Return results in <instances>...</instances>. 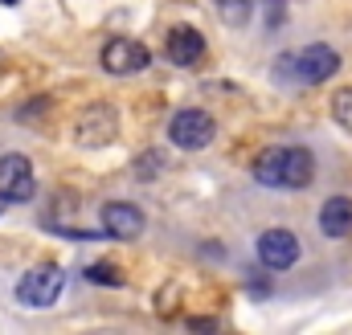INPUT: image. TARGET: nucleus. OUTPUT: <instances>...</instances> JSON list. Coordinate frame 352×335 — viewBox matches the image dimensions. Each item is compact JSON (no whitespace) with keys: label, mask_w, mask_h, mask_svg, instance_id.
I'll return each mask as SVG.
<instances>
[{"label":"nucleus","mask_w":352,"mask_h":335,"mask_svg":"<svg viewBox=\"0 0 352 335\" xmlns=\"http://www.w3.org/2000/svg\"><path fill=\"white\" fill-rule=\"evenodd\" d=\"M320 229H324V238H349L352 233V200L349 196L324 200V209H320Z\"/></svg>","instance_id":"nucleus-11"},{"label":"nucleus","mask_w":352,"mask_h":335,"mask_svg":"<svg viewBox=\"0 0 352 335\" xmlns=\"http://www.w3.org/2000/svg\"><path fill=\"white\" fill-rule=\"evenodd\" d=\"M62 286H66V274H62L54 262L33 266V270H25V278L16 282V303H21V307H33V311L54 307L58 294H62Z\"/></svg>","instance_id":"nucleus-2"},{"label":"nucleus","mask_w":352,"mask_h":335,"mask_svg":"<svg viewBox=\"0 0 352 335\" xmlns=\"http://www.w3.org/2000/svg\"><path fill=\"white\" fill-rule=\"evenodd\" d=\"M8 205H12V200H8V196H4V192H0V213H4V209H8Z\"/></svg>","instance_id":"nucleus-17"},{"label":"nucleus","mask_w":352,"mask_h":335,"mask_svg":"<svg viewBox=\"0 0 352 335\" xmlns=\"http://www.w3.org/2000/svg\"><path fill=\"white\" fill-rule=\"evenodd\" d=\"M102 70L107 74H115V78H127V74H140V70H148V62H152V54H148V45H140V41H131V37H111L107 45H102Z\"/></svg>","instance_id":"nucleus-5"},{"label":"nucleus","mask_w":352,"mask_h":335,"mask_svg":"<svg viewBox=\"0 0 352 335\" xmlns=\"http://www.w3.org/2000/svg\"><path fill=\"white\" fill-rule=\"evenodd\" d=\"M188 327H192V332H213V327H217V319H192Z\"/></svg>","instance_id":"nucleus-16"},{"label":"nucleus","mask_w":352,"mask_h":335,"mask_svg":"<svg viewBox=\"0 0 352 335\" xmlns=\"http://www.w3.org/2000/svg\"><path fill=\"white\" fill-rule=\"evenodd\" d=\"M291 66H295V74H299L303 86H320V82H328L332 74H340V54H336L332 45L316 41V45H307L303 54H295Z\"/></svg>","instance_id":"nucleus-6"},{"label":"nucleus","mask_w":352,"mask_h":335,"mask_svg":"<svg viewBox=\"0 0 352 335\" xmlns=\"http://www.w3.org/2000/svg\"><path fill=\"white\" fill-rule=\"evenodd\" d=\"M250 4H254V0H217V16H221V25L242 29V25L250 21Z\"/></svg>","instance_id":"nucleus-12"},{"label":"nucleus","mask_w":352,"mask_h":335,"mask_svg":"<svg viewBox=\"0 0 352 335\" xmlns=\"http://www.w3.org/2000/svg\"><path fill=\"white\" fill-rule=\"evenodd\" d=\"M332 119H336V123L352 135V86H344V90L332 98Z\"/></svg>","instance_id":"nucleus-13"},{"label":"nucleus","mask_w":352,"mask_h":335,"mask_svg":"<svg viewBox=\"0 0 352 335\" xmlns=\"http://www.w3.org/2000/svg\"><path fill=\"white\" fill-rule=\"evenodd\" d=\"M0 192H4L12 205H25V200H33V192H37V180H33V164H29L21 152H8V156H0Z\"/></svg>","instance_id":"nucleus-7"},{"label":"nucleus","mask_w":352,"mask_h":335,"mask_svg":"<svg viewBox=\"0 0 352 335\" xmlns=\"http://www.w3.org/2000/svg\"><path fill=\"white\" fill-rule=\"evenodd\" d=\"M74 139L82 148H107L119 139V111L111 102H90L87 111L74 119Z\"/></svg>","instance_id":"nucleus-3"},{"label":"nucleus","mask_w":352,"mask_h":335,"mask_svg":"<svg viewBox=\"0 0 352 335\" xmlns=\"http://www.w3.org/2000/svg\"><path fill=\"white\" fill-rule=\"evenodd\" d=\"M213 135H217V127H213L209 111H201V106L176 111L173 123H168V139H173L180 152H201V148L213 143Z\"/></svg>","instance_id":"nucleus-4"},{"label":"nucleus","mask_w":352,"mask_h":335,"mask_svg":"<svg viewBox=\"0 0 352 335\" xmlns=\"http://www.w3.org/2000/svg\"><path fill=\"white\" fill-rule=\"evenodd\" d=\"M90 282H102V286H123V274H119V266H111V262H94L87 270Z\"/></svg>","instance_id":"nucleus-14"},{"label":"nucleus","mask_w":352,"mask_h":335,"mask_svg":"<svg viewBox=\"0 0 352 335\" xmlns=\"http://www.w3.org/2000/svg\"><path fill=\"white\" fill-rule=\"evenodd\" d=\"M160 168H164V156H160V152H148V156L135 160V176H140V180H156Z\"/></svg>","instance_id":"nucleus-15"},{"label":"nucleus","mask_w":352,"mask_h":335,"mask_svg":"<svg viewBox=\"0 0 352 335\" xmlns=\"http://www.w3.org/2000/svg\"><path fill=\"white\" fill-rule=\"evenodd\" d=\"M102 233L119 238V242H131V238L144 233V213L127 200H111V205H102Z\"/></svg>","instance_id":"nucleus-9"},{"label":"nucleus","mask_w":352,"mask_h":335,"mask_svg":"<svg viewBox=\"0 0 352 335\" xmlns=\"http://www.w3.org/2000/svg\"><path fill=\"white\" fill-rule=\"evenodd\" d=\"M164 54H168L173 66H192V62H201V54H205V37H201L192 25H173Z\"/></svg>","instance_id":"nucleus-10"},{"label":"nucleus","mask_w":352,"mask_h":335,"mask_svg":"<svg viewBox=\"0 0 352 335\" xmlns=\"http://www.w3.org/2000/svg\"><path fill=\"white\" fill-rule=\"evenodd\" d=\"M0 4H16V0H0Z\"/></svg>","instance_id":"nucleus-18"},{"label":"nucleus","mask_w":352,"mask_h":335,"mask_svg":"<svg viewBox=\"0 0 352 335\" xmlns=\"http://www.w3.org/2000/svg\"><path fill=\"white\" fill-rule=\"evenodd\" d=\"M254 180L263 188H307L316 180V156L307 148H263L254 160Z\"/></svg>","instance_id":"nucleus-1"},{"label":"nucleus","mask_w":352,"mask_h":335,"mask_svg":"<svg viewBox=\"0 0 352 335\" xmlns=\"http://www.w3.org/2000/svg\"><path fill=\"white\" fill-rule=\"evenodd\" d=\"M258 262L266 270H291L299 262V238L291 229H266L258 238Z\"/></svg>","instance_id":"nucleus-8"}]
</instances>
